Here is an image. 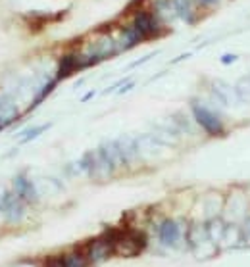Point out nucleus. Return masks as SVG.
Returning a JSON list of instances; mask_svg holds the SVG:
<instances>
[{
	"label": "nucleus",
	"instance_id": "nucleus-16",
	"mask_svg": "<svg viewBox=\"0 0 250 267\" xmlns=\"http://www.w3.org/2000/svg\"><path fill=\"white\" fill-rule=\"evenodd\" d=\"M45 267H60V256H50L45 259Z\"/></svg>",
	"mask_w": 250,
	"mask_h": 267
},
{
	"label": "nucleus",
	"instance_id": "nucleus-4",
	"mask_svg": "<svg viewBox=\"0 0 250 267\" xmlns=\"http://www.w3.org/2000/svg\"><path fill=\"white\" fill-rule=\"evenodd\" d=\"M85 254H87V258H89V263H91V265H93V263H102V261H106V259H110L116 254V246H114V242L110 240L108 236L102 233L100 236L91 238V240L85 244Z\"/></svg>",
	"mask_w": 250,
	"mask_h": 267
},
{
	"label": "nucleus",
	"instance_id": "nucleus-10",
	"mask_svg": "<svg viewBox=\"0 0 250 267\" xmlns=\"http://www.w3.org/2000/svg\"><path fill=\"white\" fill-rule=\"evenodd\" d=\"M89 258L85 250H71L60 256V267H89Z\"/></svg>",
	"mask_w": 250,
	"mask_h": 267
},
{
	"label": "nucleus",
	"instance_id": "nucleus-15",
	"mask_svg": "<svg viewBox=\"0 0 250 267\" xmlns=\"http://www.w3.org/2000/svg\"><path fill=\"white\" fill-rule=\"evenodd\" d=\"M239 60V56L233 54V52H227V54H221V58H219V62H221V65H231V63H235Z\"/></svg>",
	"mask_w": 250,
	"mask_h": 267
},
{
	"label": "nucleus",
	"instance_id": "nucleus-14",
	"mask_svg": "<svg viewBox=\"0 0 250 267\" xmlns=\"http://www.w3.org/2000/svg\"><path fill=\"white\" fill-rule=\"evenodd\" d=\"M195 2L200 10H214L216 6H219L223 0H195Z\"/></svg>",
	"mask_w": 250,
	"mask_h": 267
},
{
	"label": "nucleus",
	"instance_id": "nucleus-1",
	"mask_svg": "<svg viewBox=\"0 0 250 267\" xmlns=\"http://www.w3.org/2000/svg\"><path fill=\"white\" fill-rule=\"evenodd\" d=\"M131 24L137 31L142 35L144 40H154L160 39L164 35L165 25L160 21V17L152 12L150 8H137L131 14Z\"/></svg>",
	"mask_w": 250,
	"mask_h": 267
},
{
	"label": "nucleus",
	"instance_id": "nucleus-6",
	"mask_svg": "<svg viewBox=\"0 0 250 267\" xmlns=\"http://www.w3.org/2000/svg\"><path fill=\"white\" fill-rule=\"evenodd\" d=\"M179 238H181L179 223L175 219H170V217L162 219V223L158 225V240H160V244L172 248V246H175V244L179 242Z\"/></svg>",
	"mask_w": 250,
	"mask_h": 267
},
{
	"label": "nucleus",
	"instance_id": "nucleus-9",
	"mask_svg": "<svg viewBox=\"0 0 250 267\" xmlns=\"http://www.w3.org/2000/svg\"><path fill=\"white\" fill-rule=\"evenodd\" d=\"M14 192L24 200L25 204H31V202L37 200V189H35V185L27 179V175H24V173L14 179Z\"/></svg>",
	"mask_w": 250,
	"mask_h": 267
},
{
	"label": "nucleus",
	"instance_id": "nucleus-2",
	"mask_svg": "<svg viewBox=\"0 0 250 267\" xmlns=\"http://www.w3.org/2000/svg\"><path fill=\"white\" fill-rule=\"evenodd\" d=\"M191 114L195 118L196 125L202 129L206 135L210 137H221L225 133V125L216 112L208 108L206 104H202L200 100H191Z\"/></svg>",
	"mask_w": 250,
	"mask_h": 267
},
{
	"label": "nucleus",
	"instance_id": "nucleus-13",
	"mask_svg": "<svg viewBox=\"0 0 250 267\" xmlns=\"http://www.w3.org/2000/svg\"><path fill=\"white\" fill-rule=\"evenodd\" d=\"M50 123H45V125H40V127H33V129H27L24 133V139H22V144H27V142H31L35 141L37 137H40V135L45 133V131H48L50 129Z\"/></svg>",
	"mask_w": 250,
	"mask_h": 267
},
{
	"label": "nucleus",
	"instance_id": "nucleus-11",
	"mask_svg": "<svg viewBox=\"0 0 250 267\" xmlns=\"http://www.w3.org/2000/svg\"><path fill=\"white\" fill-rule=\"evenodd\" d=\"M235 95H237V100L242 104H250V73L242 75L241 79H237L235 83Z\"/></svg>",
	"mask_w": 250,
	"mask_h": 267
},
{
	"label": "nucleus",
	"instance_id": "nucleus-18",
	"mask_svg": "<svg viewBox=\"0 0 250 267\" xmlns=\"http://www.w3.org/2000/svg\"><path fill=\"white\" fill-rule=\"evenodd\" d=\"M133 86H135L133 81H131V83H127V85H123L121 88H119V91H117V95H125V93H127V91H131Z\"/></svg>",
	"mask_w": 250,
	"mask_h": 267
},
{
	"label": "nucleus",
	"instance_id": "nucleus-3",
	"mask_svg": "<svg viewBox=\"0 0 250 267\" xmlns=\"http://www.w3.org/2000/svg\"><path fill=\"white\" fill-rule=\"evenodd\" d=\"M89 68H93V65L87 60V56L83 54V52L71 50V52H66L64 56H60L58 68H56V79H58V81H64V79L71 77L73 73L89 70Z\"/></svg>",
	"mask_w": 250,
	"mask_h": 267
},
{
	"label": "nucleus",
	"instance_id": "nucleus-8",
	"mask_svg": "<svg viewBox=\"0 0 250 267\" xmlns=\"http://www.w3.org/2000/svg\"><path fill=\"white\" fill-rule=\"evenodd\" d=\"M24 200L17 196L16 192H6L4 196H2V212L8 215L12 221H17L22 219V215H24Z\"/></svg>",
	"mask_w": 250,
	"mask_h": 267
},
{
	"label": "nucleus",
	"instance_id": "nucleus-5",
	"mask_svg": "<svg viewBox=\"0 0 250 267\" xmlns=\"http://www.w3.org/2000/svg\"><path fill=\"white\" fill-rule=\"evenodd\" d=\"M210 93L212 96H214L221 106H225V108L239 102V100H237V95H235V86L225 83L223 79H214V81H212Z\"/></svg>",
	"mask_w": 250,
	"mask_h": 267
},
{
	"label": "nucleus",
	"instance_id": "nucleus-7",
	"mask_svg": "<svg viewBox=\"0 0 250 267\" xmlns=\"http://www.w3.org/2000/svg\"><path fill=\"white\" fill-rule=\"evenodd\" d=\"M172 2L177 19H181L187 25H195L198 21V10L200 8L196 6L195 0H172Z\"/></svg>",
	"mask_w": 250,
	"mask_h": 267
},
{
	"label": "nucleus",
	"instance_id": "nucleus-12",
	"mask_svg": "<svg viewBox=\"0 0 250 267\" xmlns=\"http://www.w3.org/2000/svg\"><path fill=\"white\" fill-rule=\"evenodd\" d=\"M58 83H60V81L54 77V79H50L48 83H45V85L40 86V91L37 93V96L33 98V102H31V106H29V110H35V108H37L40 102H45V100L48 98V95H52V91H54L56 86H58Z\"/></svg>",
	"mask_w": 250,
	"mask_h": 267
},
{
	"label": "nucleus",
	"instance_id": "nucleus-19",
	"mask_svg": "<svg viewBox=\"0 0 250 267\" xmlns=\"http://www.w3.org/2000/svg\"><path fill=\"white\" fill-rule=\"evenodd\" d=\"M189 56H191V52H185V54H181V56H177V58H173L172 63H179V62H183V60H187Z\"/></svg>",
	"mask_w": 250,
	"mask_h": 267
},
{
	"label": "nucleus",
	"instance_id": "nucleus-20",
	"mask_svg": "<svg viewBox=\"0 0 250 267\" xmlns=\"http://www.w3.org/2000/svg\"><path fill=\"white\" fill-rule=\"evenodd\" d=\"M94 95H96L94 91H91V93H87L85 96H81V102H89V100H91V98H93Z\"/></svg>",
	"mask_w": 250,
	"mask_h": 267
},
{
	"label": "nucleus",
	"instance_id": "nucleus-21",
	"mask_svg": "<svg viewBox=\"0 0 250 267\" xmlns=\"http://www.w3.org/2000/svg\"><path fill=\"white\" fill-rule=\"evenodd\" d=\"M4 127H6V125H4V123H2V119H0V131H2V129H4Z\"/></svg>",
	"mask_w": 250,
	"mask_h": 267
},
{
	"label": "nucleus",
	"instance_id": "nucleus-17",
	"mask_svg": "<svg viewBox=\"0 0 250 267\" xmlns=\"http://www.w3.org/2000/svg\"><path fill=\"white\" fill-rule=\"evenodd\" d=\"M154 56H156V52H150L149 56H144V58H141V60H137L135 63H131V65H129V70H133V68H139V65H142V63H147V62L150 60V58H154Z\"/></svg>",
	"mask_w": 250,
	"mask_h": 267
}]
</instances>
